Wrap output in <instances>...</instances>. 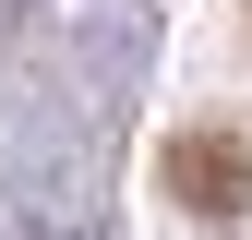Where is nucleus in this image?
Returning a JSON list of instances; mask_svg holds the SVG:
<instances>
[{
	"instance_id": "1",
	"label": "nucleus",
	"mask_w": 252,
	"mask_h": 240,
	"mask_svg": "<svg viewBox=\"0 0 252 240\" xmlns=\"http://www.w3.org/2000/svg\"><path fill=\"white\" fill-rule=\"evenodd\" d=\"M168 192L192 216H252V144L240 132H180L168 144Z\"/></svg>"
}]
</instances>
